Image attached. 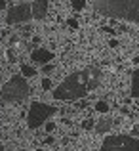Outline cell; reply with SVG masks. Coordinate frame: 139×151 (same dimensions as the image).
<instances>
[{
  "mask_svg": "<svg viewBox=\"0 0 139 151\" xmlns=\"http://www.w3.org/2000/svg\"><path fill=\"white\" fill-rule=\"evenodd\" d=\"M31 15L29 6H17V8H11L10 10V17H8V23H19V21H27Z\"/></svg>",
  "mask_w": 139,
  "mask_h": 151,
  "instance_id": "1",
  "label": "cell"
},
{
  "mask_svg": "<svg viewBox=\"0 0 139 151\" xmlns=\"http://www.w3.org/2000/svg\"><path fill=\"white\" fill-rule=\"evenodd\" d=\"M34 17L36 19H44L46 15V8H48V2L46 0H38V2H34Z\"/></svg>",
  "mask_w": 139,
  "mask_h": 151,
  "instance_id": "2",
  "label": "cell"
},
{
  "mask_svg": "<svg viewBox=\"0 0 139 151\" xmlns=\"http://www.w3.org/2000/svg\"><path fill=\"white\" fill-rule=\"evenodd\" d=\"M93 109L97 111L99 115H107V113H109V109H110V105L105 100H97V101L93 103Z\"/></svg>",
  "mask_w": 139,
  "mask_h": 151,
  "instance_id": "3",
  "label": "cell"
},
{
  "mask_svg": "<svg viewBox=\"0 0 139 151\" xmlns=\"http://www.w3.org/2000/svg\"><path fill=\"white\" fill-rule=\"evenodd\" d=\"M21 73L25 75V77H36V69H34V67L25 65V63H21Z\"/></svg>",
  "mask_w": 139,
  "mask_h": 151,
  "instance_id": "4",
  "label": "cell"
},
{
  "mask_svg": "<svg viewBox=\"0 0 139 151\" xmlns=\"http://www.w3.org/2000/svg\"><path fill=\"white\" fill-rule=\"evenodd\" d=\"M55 128H57V122H55V121H46L44 122V130H46L48 134H53Z\"/></svg>",
  "mask_w": 139,
  "mask_h": 151,
  "instance_id": "5",
  "label": "cell"
},
{
  "mask_svg": "<svg viewBox=\"0 0 139 151\" xmlns=\"http://www.w3.org/2000/svg\"><path fill=\"white\" fill-rule=\"evenodd\" d=\"M40 86H42V90H44V92L51 90V78L50 77H44V78H42V82H40Z\"/></svg>",
  "mask_w": 139,
  "mask_h": 151,
  "instance_id": "6",
  "label": "cell"
},
{
  "mask_svg": "<svg viewBox=\"0 0 139 151\" xmlns=\"http://www.w3.org/2000/svg\"><path fill=\"white\" fill-rule=\"evenodd\" d=\"M53 69H55V67L51 65V63H44L40 71H42V73H44V75H50V73H53Z\"/></svg>",
  "mask_w": 139,
  "mask_h": 151,
  "instance_id": "7",
  "label": "cell"
},
{
  "mask_svg": "<svg viewBox=\"0 0 139 151\" xmlns=\"http://www.w3.org/2000/svg\"><path fill=\"white\" fill-rule=\"evenodd\" d=\"M82 128H86V130H92V128H93V121H92V119H86V121L82 122Z\"/></svg>",
  "mask_w": 139,
  "mask_h": 151,
  "instance_id": "8",
  "label": "cell"
},
{
  "mask_svg": "<svg viewBox=\"0 0 139 151\" xmlns=\"http://www.w3.org/2000/svg\"><path fill=\"white\" fill-rule=\"evenodd\" d=\"M31 42H33V46H38V44H42V37H38V35H34V37L31 38Z\"/></svg>",
  "mask_w": 139,
  "mask_h": 151,
  "instance_id": "9",
  "label": "cell"
},
{
  "mask_svg": "<svg viewBox=\"0 0 139 151\" xmlns=\"http://www.w3.org/2000/svg\"><path fill=\"white\" fill-rule=\"evenodd\" d=\"M44 144H46V145H53V144H55V138H53V136H48L46 140H44Z\"/></svg>",
  "mask_w": 139,
  "mask_h": 151,
  "instance_id": "10",
  "label": "cell"
},
{
  "mask_svg": "<svg viewBox=\"0 0 139 151\" xmlns=\"http://www.w3.org/2000/svg\"><path fill=\"white\" fill-rule=\"evenodd\" d=\"M109 46H110V48H118V38H110Z\"/></svg>",
  "mask_w": 139,
  "mask_h": 151,
  "instance_id": "11",
  "label": "cell"
},
{
  "mask_svg": "<svg viewBox=\"0 0 139 151\" xmlns=\"http://www.w3.org/2000/svg\"><path fill=\"white\" fill-rule=\"evenodd\" d=\"M132 65H135V67L139 65V54H137V55H133V58H132Z\"/></svg>",
  "mask_w": 139,
  "mask_h": 151,
  "instance_id": "12",
  "label": "cell"
},
{
  "mask_svg": "<svg viewBox=\"0 0 139 151\" xmlns=\"http://www.w3.org/2000/svg\"><path fill=\"white\" fill-rule=\"evenodd\" d=\"M34 151H42V149H34Z\"/></svg>",
  "mask_w": 139,
  "mask_h": 151,
  "instance_id": "13",
  "label": "cell"
}]
</instances>
